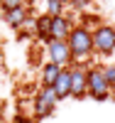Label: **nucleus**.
<instances>
[{
    "label": "nucleus",
    "mask_w": 115,
    "mask_h": 123,
    "mask_svg": "<svg viewBox=\"0 0 115 123\" xmlns=\"http://www.w3.org/2000/svg\"><path fill=\"white\" fill-rule=\"evenodd\" d=\"M64 7H66V0H47L44 12L47 15H64Z\"/></svg>",
    "instance_id": "f8f14e48"
},
{
    "label": "nucleus",
    "mask_w": 115,
    "mask_h": 123,
    "mask_svg": "<svg viewBox=\"0 0 115 123\" xmlns=\"http://www.w3.org/2000/svg\"><path fill=\"white\" fill-rule=\"evenodd\" d=\"M100 69H103V74H105L108 84L115 89V64H105V67H100Z\"/></svg>",
    "instance_id": "4468645a"
},
{
    "label": "nucleus",
    "mask_w": 115,
    "mask_h": 123,
    "mask_svg": "<svg viewBox=\"0 0 115 123\" xmlns=\"http://www.w3.org/2000/svg\"><path fill=\"white\" fill-rule=\"evenodd\" d=\"M110 101H113V104H115V89H113V94H110Z\"/></svg>",
    "instance_id": "2eb2a0df"
},
{
    "label": "nucleus",
    "mask_w": 115,
    "mask_h": 123,
    "mask_svg": "<svg viewBox=\"0 0 115 123\" xmlns=\"http://www.w3.org/2000/svg\"><path fill=\"white\" fill-rule=\"evenodd\" d=\"M29 17V10L27 7H15V10H5L3 12V22L12 30H22V25L27 22Z\"/></svg>",
    "instance_id": "6e6552de"
},
{
    "label": "nucleus",
    "mask_w": 115,
    "mask_h": 123,
    "mask_svg": "<svg viewBox=\"0 0 115 123\" xmlns=\"http://www.w3.org/2000/svg\"><path fill=\"white\" fill-rule=\"evenodd\" d=\"M66 42H69L71 57H74L76 64H78V62L91 59V54H93V32H91L88 27L74 25V30H71L69 37H66Z\"/></svg>",
    "instance_id": "f257e3e1"
},
{
    "label": "nucleus",
    "mask_w": 115,
    "mask_h": 123,
    "mask_svg": "<svg viewBox=\"0 0 115 123\" xmlns=\"http://www.w3.org/2000/svg\"><path fill=\"white\" fill-rule=\"evenodd\" d=\"M49 22H51V15H39L37 17V37L44 39V42H49Z\"/></svg>",
    "instance_id": "9b49d317"
},
{
    "label": "nucleus",
    "mask_w": 115,
    "mask_h": 123,
    "mask_svg": "<svg viewBox=\"0 0 115 123\" xmlns=\"http://www.w3.org/2000/svg\"><path fill=\"white\" fill-rule=\"evenodd\" d=\"M56 104H59V98H56L54 86H42V89L37 91V96H34V104H32L34 118H47L51 111H54Z\"/></svg>",
    "instance_id": "20e7f679"
},
{
    "label": "nucleus",
    "mask_w": 115,
    "mask_h": 123,
    "mask_svg": "<svg viewBox=\"0 0 115 123\" xmlns=\"http://www.w3.org/2000/svg\"><path fill=\"white\" fill-rule=\"evenodd\" d=\"M71 30H74V22H71L66 15H51V22H49V39H66Z\"/></svg>",
    "instance_id": "0eeeda50"
},
{
    "label": "nucleus",
    "mask_w": 115,
    "mask_h": 123,
    "mask_svg": "<svg viewBox=\"0 0 115 123\" xmlns=\"http://www.w3.org/2000/svg\"><path fill=\"white\" fill-rule=\"evenodd\" d=\"M54 91H56V98L59 101H64V98L71 96V71H69V67H64L59 71V76L54 81Z\"/></svg>",
    "instance_id": "1a4fd4ad"
},
{
    "label": "nucleus",
    "mask_w": 115,
    "mask_h": 123,
    "mask_svg": "<svg viewBox=\"0 0 115 123\" xmlns=\"http://www.w3.org/2000/svg\"><path fill=\"white\" fill-rule=\"evenodd\" d=\"M47 57H49V62H56L59 67L74 64V57H71V49H69L66 39H49L47 42Z\"/></svg>",
    "instance_id": "39448f33"
},
{
    "label": "nucleus",
    "mask_w": 115,
    "mask_h": 123,
    "mask_svg": "<svg viewBox=\"0 0 115 123\" xmlns=\"http://www.w3.org/2000/svg\"><path fill=\"white\" fill-rule=\"evenodd\" d=\"M93 52L100 57H110L115 52V25L103 22L93 30Z\"/></svg>",
    "instance_id": "7ed1b4c3"
},
{
    "label": "nucleus",
    "mask_w": 115,
    "mask_h": 123,
    "mask_svg": "<svg viewBox=\"0 0 115 123\" xmlns=\"http://www.w3.org/2000/svg\"><path fill=\"white\" fill-rule=\"evenodd\" d=\"M29 0H0V7H3V12L5 10H15V7H27Z\"/></svg>",
    "instance_id": "ddd939ff"
},
{
    "label": "nucleus",
    "mask_w": 115,
    "mask_h": 123,
    "mask_svg": "<svg viewBox=\"0 0 115 123\" xmlns=\"http://www.w3.org/2000/svg\"><path fill=\"white\" fill-rule=\"evenodd\" d=\"M0 76H3V67H0Z\"/></svg>",
    "instance_id": "dca6fc26"
},
{
    "label": "nucleus",
    "mask_w": 115,
    "mask_h": 123,
    "mask_svg": "<svg viewBox=\"0 0 115 123\" xmlns=\"http://www.w3.org/2000/svg\"><path fill=\"white\" fill-rule=\"evenodd\" d=\"M113 86L108 84L105 74L100 67H91L88 69V86H86V96H91L93 101H110Z\"/></svg>",
    "instance_id": "f03ea898"
},
{
    "label": "nucleus",
    "mask_w": 115,
    "mask_h": 123,
    "mask_svg": "<svg viewBox=\"0 0 115 123\" xmlns=\"http://www.w3.org/2000/svg\"><path fill=\"white\" fill-rule=\"evenodd\" d=\"M61 69L64 67H59L56 62H44L42 64V86H54V81H56Z\"/></svg>",
    "instance_id": "9d476101"
},
{
    "label": "nucleus",
    "mask_w": 115,
    "mask_h": 123,
    "mask_svg": "<svg viewBox=\"0 0 115 123\" xmlns=\"http://www.w3.org/2000/svg\"><path fill=\"white\" fill-rule=\"evenodd\" d=\"M71 71V96L74 98H83L86 96V86H88V69L83 64H71L69 67Z\"/></svg>",
    "instance_id": "423d86ee"
}]
</instances>
